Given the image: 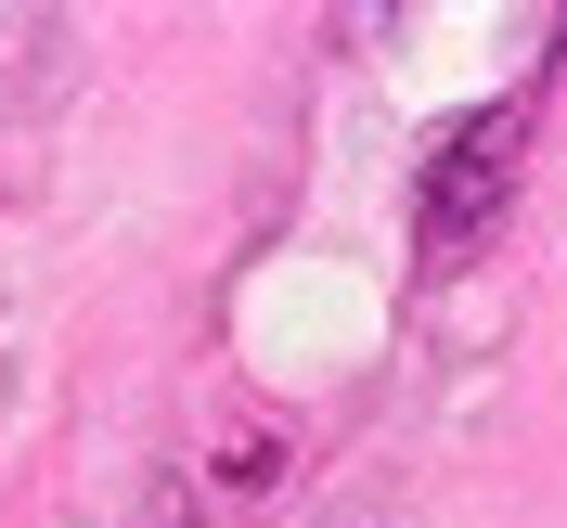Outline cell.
Masks as SVG:
<instances>
[{
	"mask_svg": "<svg viewBox=\"0 0 567 528\" xmlns=\"http://www.w3.org/2000/svg\"><path fill=\"white\" fill-rule=\"evenodd\" d=\"M516 142H529V91H503V104H477L464 130H439L425 194H413V219H425V246H439V258L477 246V232L503 219V194H516Z\"/></svg>",
	"mask_w": 567,
	"mask_h": 528,
	"instance_id": "cell-1",
	"label": "cell"
},
{
	"mask_svg": "<svg viewBox=\"0 0 567 528\" xmlns=\"http://www.w3.org/2000/svg\"><path fill=\"white\" fill-rule=\"evenodd\" d=\"M142 528H194V477H155L142 490Z\"/></svg>",
	"mask_w": 567,
	"mask_h": 528,
	"instance_id": "cell-2",
	"label": "cell"
}]
</instances>
